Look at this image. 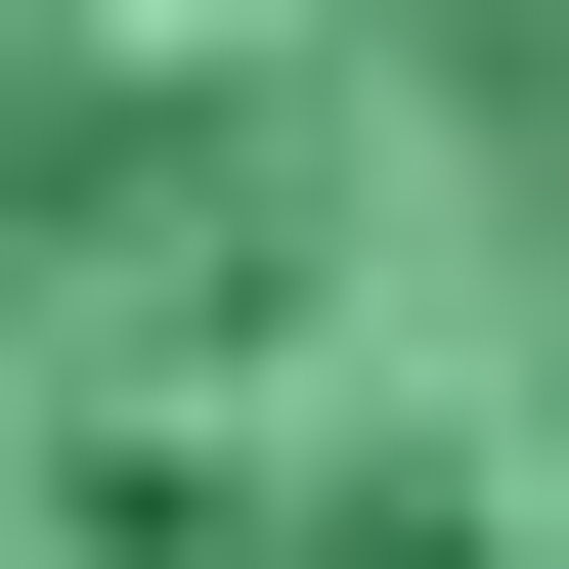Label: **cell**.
I'll list each match as a JSON object with an SVG mask.
<instances>
[{
    "label": "cell",
    "mask_w": 569,
    "mask_h": 569,
    "mask_svg": "<svg viewBox=\"0 0 569 569\" xmlns=\"http://www.w3.org/2000/svg\"><path fill=\"white\" fill-rule=\"evenodd\" d=\"M0 569H569V0H0Z\"/></svg>",
    "instance_id": "1"
}]
</instances>
